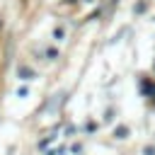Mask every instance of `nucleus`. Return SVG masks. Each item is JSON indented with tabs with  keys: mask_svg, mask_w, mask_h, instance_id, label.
I'll use <instances>...</instances> for the list:
<instances>
[{
	"mask_svg": "<svg viewBox=\"0 0 155 155\" xmlns=\"http://www.w3.org/2000/svg\"><path fill=\"white\" fill-rule=\"evenodd\" d=\"M19 78H22V80H31V78H34V73H31L29 68H19Z\"/></svg>",
	"mask_w": 155,
	"mask_h": 155,
	"instance_id": "obj_1",
	"label": "nucleus"
}]
</instances>
